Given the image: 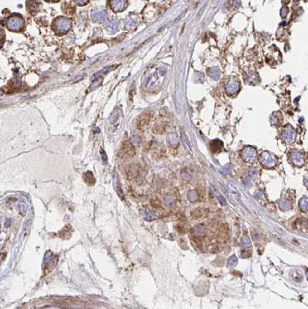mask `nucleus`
Returning <instances> with one entry per match:
<instances>
[{"label": "nucleus", "instance_id": "nucleus-1", "mask_svg": "<svg viewBox=\"0 0 308 309\" xmlns=\"http://www.w3.org/2000/svg\"><path fill=\"white\" fill-rule=\"evenodd\" d=\"M260 161L262 164L266 167V168H272L277 164V160L275 157L271 155L270 154L267 152H265L262 154V157L260 158Z\"/></svg>", "mask_w": 308, "mask_h": 309}, {"label": "nucleus", "instance_id": "nucleus-2", "mask_svg": "<svg viewBox=\"0 0 308 309\" xmlns=\"http://www.w3.org/2000/svg\"><path fill=\"white\" fill-rule=\"evenodd\" d=\"M242 157L247 163H253L256 160V152L253 148H245L242 153Z\"/></svg>", "mask_w": 308, "mask_h": 309}, {"label": "nucleus", "instance_id": "nucleus-3", "mask_svg": "<svg viewBox=\"0 0 308 309\" xmlns=\"http://www.w3.org/2000/svg\"><path fill=\"white\" fill-rule=\"evenodd\" d=\"M150 118H151V115L148 112L141 115L139 117V119H138L137 123H136L138 129L139 130H144L149 125V123L150 121Z\"/></svg>", "mask_w": 308, "mask_h": 309}, {"label": "nucleus", "instance_id": "nucleus-4", "mask_svg": "<svg viewBox=\"0 0 308 309\" xmlns=\"http://www.w3.org/2000/svg\"><path fill=\"white\" fill-rule=\"evenodd\" d=\"M122 151H123V154L129 156V157H133L136 154V149L129 142H126L123 144Z\"/></svg>", "mask_w": 308, "mask_h": 309}, {"label": "nucleus", "instance_id": "nucleus-5", "mask_svg": "<svg viewBox=\"0 0 308 309\" xmlns=\"http://www.w3.org/2000/svg\"><path fill=\"white\" fill-rule=\"evenodd\" d=\"M126 174H127L128 178L130 180L135 179L136 177L139 174V169H138L137 165L131 164L126 168Z\"/></svg>", "mask_w": 308, "mask_h": 309}, {"label": "nucleus", "instance_id": "nucleus-6", "mask_svg": "<svg viewBox=\"0 0 308 309\" xmlns=\"http://www.w3.org/2000/svg\"><path fill=\"white\" fill-rule=\"evenodd\" d=\"M292 160L293 163L296 166H302L304 164V157L299 153H294L292 155Z\"/></svg>", "mask_w": 308, "mask_h": 309}, {"label": "nucleus", "instance_id": "nucleus-7", "mask_svg": "<svg viewBox=\"0 0 308 309\" xmlns=\"http://www.w3.org/2000/svg\"><path fill=\"white\" fill-rule=\"evenodd\" d=\"M213 191H214V195L216 196V198H217V199H218L219 202H220L221 205H227V202H226L225 199H224V198L223 197L222 195H221V194H220V192H219V191H217V190H216L214 188H213Z\"/></svg>", "mask_w": 308, "mask_h": 309}, {"label": "nucleus", "instance_id": "nucleus-8", "mask_svg": "<svg viewBox=\"0 0 308 309\" xmlns=\"http://www.w3.org/2000/svg\"><path fill=\"white\" fill-rule=\"evenodd\" d=\"M187 199L190 202H196L198 199V194L195 190H191L187 194Z\"/></svg>", "mask_w": 308, "mask_h": 309}, {"label": "nucleus", "instance_id": "nucleus-9", "mask_svg": "<svg viewBox=\"0 0 308 309\" xmlns=\"http://www.w3.org/2000/svg\"><path fill=\"white\" fill-rule=\"evenodd\" d=\"M205 233H206L205 228L203 226H198L194 228V234L196 236H204L205 235Z\"/></svg>", "mask_w": 308, "mask_h": 309}, {"label": "nucleus", "instance_id": "nucleus-10", "mask_svg": "<svg viewBox=\"0 0 308 309\" xmlns=\"http://www.w3.org/2000/svg\"><path fill=\"white\" fill-rule=\"evenodd\" d=\"M279 206L281 209L283 210H290L291 208V204L288 202V201L284 200V199H282L279 202Z\"/></svg>", "mask_w": 308, "mask_h": 309}, {"label": "nucleus", "instance_id": "nucleus-11", "mask_svg": "<svg viewBox=\"0 0 308 309\" xmlns=\"http://www.w3.org/2000/svg\"><path fill=\"white\" fill-rule=\"evenodd\" d=\"M299 206L302 210L308 212V199H302L299 202Z\"/></svg>", "mask_w": 308, "mask_h": 309}, {"label": "nucleus", "instance_id": "nucleus-12", "mask_svg": "<svg viewBox=\"0 0 308 309\" xmlns=\"http://www.w3.org/2000/svg\"><path fill=\"white\" fill-rule=\"evenodd\" d=\"M237 261H238L237 257L235 256H232L229 259V261H228V267H234L237 263Z\"/></svg>", "mask_w": 308, "mask_h": 309}, {"label": "nucleus", "instance_id": "nucleus-13", "mask_svg": "<svg viewBox=\"0 0 308 309\" xmlns=\"http://www.w3.org/2000/svg\"><path fill=\"white\" fill-rule=\"evenodd\" d=\"M241 246L243 248H248L251 246V243H250V240L247 238H244V239H242L241 242Z\"/></svg>", "mask_w": 308, "mask_h": 309}, {"label": "nucleus", "instance_id": "nucleus-14", "mask_svg": "<svg viewBox=\"0 0 308 309\" xmlns=\"http://www.w3.org/2000/svg\"><path fill=\"white\" fill-rule=\"evenodd\" d=\"M125 0H113L112 1V3L114 5H115V7L116 8H123V5H124Z\"/></svg>", "mask_w": 308, "mask_h": 309}, {"label": "nucleus", "instance_id": "nucleus-15", "mask_svg": "<svg viewBox=\"0 0 308 309\" xmlns=\"http://www.w3.org/2000/svg\"><path fill=\"white\" fill-rule=\"evenodd\" d=\"M230 170H231L230 167H229V165L228 164L224 167V169H223V170H221V173L224 175H227L229 173V171H230Z\"/></svg>", "mask_w": 308, "mask_h": 309}, {"label": "nucleus", "instance_id": "nucleus-16", "mask_svg": "<svg viewBox=\"0 0 308 309\" xmlns=\"http://www.w3.org/2000/svg\"><path fill=\"white\" fill-rule=\"evenodd\" d=\"M259 236H260V235H259V233H258L257 231L253 232V239H259Z\"/></svg>", "mask_w": 308, "mask_h": 309}, {"label": "nucleus", "instance_id": "nucleus-17", "mask_svg": "<svg viewBox=\"0 0 308 309\" xmlns=\"http://www.w3.org/2000/svg\"><path fill=\"white\" fill-rule=\"evenodd\" d=\"M257 174H258V172L256 170H253V172H251V176L253 177V178H256V176H257Z\"/></svg>", "mask_w": 308, "mask_h": 309}, {"label": "nucleus", "instance_id": "nucleus-18", "mask_svg": "<svg viewBox=\"0 0 308 309\" xmlns=\"http://www.w3.org/2000/svg\"><path fill=\"white\" fill-rule=\"evenodd\" d=\"M88 0H76V2H78V3L79 4H84V3L87 2Z\"/></svg>", "mask_w": 308, "mask_h": 309}, {"label": "nucleus", "instance_id": "nucleus-19", "mask_svg": "<svg viewBox=\"0 0 308 309\" xmlns=\"http://www.w3.org/2000/svg\"><path fill=\"white\" fill-rule=\"evenodd\" d=\"M248 257V253H242V255H241L242 258H247Z\"/></svg>", "mask_w": 308, "mask_h": 309}]
</instances>
